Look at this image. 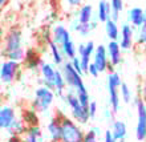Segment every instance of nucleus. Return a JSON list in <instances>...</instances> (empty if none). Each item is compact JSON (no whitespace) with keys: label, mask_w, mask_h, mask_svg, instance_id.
Here are the masks:
<instances>
[{"label":"nucleus","mask_w":146,"mask_h":142,"mask_svg":"<svg viewBox=\"0 0 146 142\" xmlns=\"http://www.w3.org/2000/svg\"><path fill=\"white\" fill-rule=\"evenodd\" d=\"M60 126H61V142H82L85 133L72 118L58 114Z\"/></svg>","instance_id":"1"},{"label":"nucleus","mask_w":146,"mask_h":142,"mask_svg":"<svg viewBox=\"0 0 146 142\" xmlns=\"http://www.w3.org/2000/svg\"><path fill=\"white\" fill-rule=\"evenodd\" d=\"M54 100V90L46 86H38L35 90V98L32 102V110L36 113H42L49 109Z\"/></svg>","instance_id":"2"},{"label":"nucleus","mask_w":146,"mask_h":142,"mask_svg":"<svg viewBox=\"0 0 146 142\" xmlns=\"http://www.w3.org/2000/svg\"><path fill=\"white\" fill-rule=\"evenodd\" d=\"M65 102L68 104V106L70 107V113H72V117L74 118V121L78 123H86L89 117V110L86 107H84L81 105L78 97H77L76 93H73L72 90L68 92L65 94Z\"/></svg>","instance_id":"3"},{"label":"nucleus","mask_w":146,"mask_h":142,"mask_svg":"<svg viewBox=\"0 0 146 142\" xmlns=\"http://www.w3.org/2000/svg\"><path fill=\"white\" fill-rule=\"evenodd\" d=\"M123 81H121V77L117 72L111 70L108 74V89H109V104H110L111 111H118L119 110V88Z\"/></svg>","instance_id":"4"},{"label":"nucleus","mask_w":146,"mask_h":142,"mask_svg":"<svg viewBox=\"0 0 146 142\" xmlns=\"http://www.w3.org/2000/svg\"><path fill=\"white\" fill-rule=\"evenodd\" d=\"M137 107V127H135V137L139 142L146 141V101L141 97L135 98Z\"/></svg>","instance_id":"5"},{"label":"nucleus","mask_w":146,"mask_h":142,"mask_svg":"<svg viewBox=\"0 0 146 142\" xmlns=\"http://www.w3.org/2000/svg\"><path fill=\"white\" fill-rule=\"evenodd\" d=\"M61 72H62L64 78H65L66 86H69L70 89H74V90L81 89V88H85L82 76H80V74L76 72V69L73 68V65H72V62L70 61H65L64 64H62Z\"/></svg>","instance_id":"6"},{"label":"nucleus","mask_w":146,"mask_h":142,"mask_svg":"<svg viewBox=\"0 0 146 142\" xmlns=\"http://www.w3.org/2000/svg\"><path fill=\"white\" fill-rule=\"evenodd\" d=\"M3 42H4L3 56L9 53V52H13V50H16V49L23 48V46H21V31L16 27L11 28V29L4 35Z\"/></svg>","instance_id":"7"},{"label":"nucleus","mask_w":146,"mask_h":142,"mask_svg":"<svg viewBox=\"0 0 146 142\" xmlns=\"http://www.w3.org/2000/svg\"><path fill=\"white\" fill-rule=\"evenodd\" d=\"M20 70V62L13 60H4L0 66V80L4 84H11Z\"/></svg>","instance_id":"8"},{"label":"nucleus","mask_w":146,"mask_h":142,"mask_svg":"<svg viewBox=\"0 0 146 142\" xmlns=\"http://www.w3.org/2000/svg\"><path fill=\"white\" fill-rule=\"evenodd\" d=\"M77 50H78V57L81 61V68L84 73H88L89 65H90V57H92V54H94V50H96L94 41L89 40L86 44H78Z\"/></svg>","instance_id":"9"},{"label":"nucleus","mask_w":146,"mask_h":142,"mask_svg":"<svg viewBox=\"0 0 146 142\" xmlns=\"http://www.w3.org/2000/svg\"><path fill=\"white\" fill-rule=\"evenodd\" d=\"M93 64L98 68V70L101 72H105L110 68V64L108 61V52H106V46L104 44H100V45L96 46V50H94V54H93Z\"/></svg>","instance_id":"10"},{"label":"nucleus","mask_w":146,"mask_h":142,"mask_svg":"<svg viewBox=\"0 0 146 142\" xmlns=\"http://www.w3.org/2000/svg\"><path fill=\"white\" fill-rule=\"evenodd\" d=\"M56 70L53 65L49 62H42L40 66V73H41V78H42V86L54 90V78H56Z\"/></svg>","instance_id":"11"},{"label":"nucleus","mask_w":146,"mask_h":142,"mask_svg":"<svg viewBox=\"0 0 146 142\" xmlns=\"http://www.w3.org/2000/svg\"><path fill=\"white\" fill-rule=\"evenodd\" d=\"M16 118L17 117H16V111L13 107L9 106V105H3L1 106V109H0V127L1 129L8 130Z\"/></svg>","instance_id":"12"},{"label":"nucleus","mask_w":146,"mask_h":142,"mask_svg":"<svg viewBox=\"0 0 146 142\" xmlns=\"http://www.w3.org/2000/svg\"><path fill=\"white\" fill-rule=\"evenodd\" d=\"M121 45L118 41H113L109 40L108 45H106V52H108V57L110 58V65L115 66L121 64L122 61V53H121Z\"/></svg>","instance_id":"13"},{"label":"nucleus","mask_w":146,"mask_h":142,"mask_svg":"<svg viewBox=\"0 0 146 142\" xmlns=\"http://www.w3.org/2000/svg\"><path fill=\"white\" fill-rule=\"evenodd\" d=\"M52 40L61 48L62 44H65V42L72 40V38H70L69 29H66L64 25H56V27L52 29Z\"/></svg>","instance_id":"14"},{"label":"nucleus","mask_w":146,"mask_h":142,"mask_svg":"<svg viewBox=\"0 0 146 142\" xmlns=\"http://www.w3.org/2000/svg\"><path fill=\"white\" fill-rule=\"evenodd\" d=\"M133 36H134V29L131 24H123L121 28V41L119 45L122 49H129L133 45Z\"/></svg>","instance_id":"15"},{"label":"nucleus","mask_w":146,"mask_h":142,"mask_svg":"<svg viewBox=\"0 0 146 142\" xmlns=\"http://www.w3.org/2000/svg\"><path fill=\"white\" fill-rule=\"evenodd\" d=\"M129 21L134 27H143L145 25V9L141 7H131L129 9Z\"/></svg>","instance_id":"16"},{"label":"nucleus","mask_w":146,"mask_h":142,"mask_svg":"<svg viewBox=\"0 0 146 142\" xmlns=\"http://www.w3.org/2000/svg\"><path fill=\"white\" fill-rule=\"evenodd\" d=\"M46 129H48L52 142H61V126H60V119H58L57 115L53 117L48 122Z\"/></svg>","instance_id":"17"},{"label":"nucleus","mask_w":146,"mask_h":142,"mask_svg":"<svg viewBox=\"0 0 146 142\" xmlns=\"http://www.w3.org/2000/svg\"><path fill=\"white\" fill-rule=\"evenodd\" d=\"M110 131L117 141L125 139V135H126V131H127L126 123L123 122V121H121V119H114V121L111 122Z\"/></svg>","instance_id":"18"},{"label":"nucleus","mask_w":146,"mask_h":142,"mask_svg":"<svg viewBox=\"0 0 146 142\" xmlns=\"http://www.w3.org/2000/svg\"><path fill=\"white\" fill-rule=\"evenodd\" d=\"M27 129H28L27 123L24 122L23 119L16 118L7 131L9 133V135H11V137H23V135L25 134Z\"/></svg>","instance_id":"19"},{"label":"nucleus","mask_w":146,"mask_h":142,"mask_svg":"<svg viewBox=\"0 0 146 142\" xmlns=\"http://www.w3.org/2000/svg\"><path fill=\"white\" fill-rule=\"evenodd\" d=\"M42 60L37 56V53H35V49H28L27 50V56H25V64L27 68L33 70H40V66L42 64Z\"/></svg>","instance_id":"20"},{"label":"nucleus","mask_w":146,"mask_h":142,"mask_svg":"<svg viewBox=\"0 0 146 142\" xmlns=\"http://www.w3.org/2000/svg\"><path fill=\"white\" fill-rule=\"evenodd\" d=\"M24 142H42V133L41 129L36 126H28L25 134L23 135Z\"/></svg>","instance_id":"21"},{"label":"nucleus","mask_w":146,"mask_h":142,"mask_svg":"<svg viewBox=\"0 0 146 142\" xmlns=\"http://www.w3.org/2000/svg\"><path fill=\"white\" fill-rule=\"evenodd\" d=\"M92 15H93V7L92 4L85 3L82 4L78 9V23L81 24H88L92 23Z\"/></svg>","instance_id":"22"},{"label":"nucleus","mask_w":146,"mask_h":142,"mask_svg":"<svg viewBox=\"0 0 146 142\" xmlns=\"http://www.w3.org/2000/svg\"><path fill=\"white\" fill-rule=\"evenodd\" d=\"M48 45H49L50 53H52L53 62L56 65H62V64H64V54H62L61 48H60L53 40H49V41H48Z\"/></svg>","instance_id":"23"},{"label":"nucleus","mask_w":146,"mask_h":142,"mask_svg":"<svg viewBox=\"0 0 146 142\" xmlns=\"http://www.w3.org/2000/svg\"><path fill=\"white\" fill-rule=\"evenodd\" d=\"M110 3L109 1H105V0H101L98 5H97V16H98V20L100 21H104L106 23V20L110 17Z\"/></svg>","instance_id":"24"},{"label":"nucleus","mask_w":146,"mask_h":142,"mask_svg":"<svg viewBox=\"0 0 146 142\" xmlns=\"http://www.w3.org/2000/svg\"><path fill=\"white\" fill-rule=\"evenodd\" d=\"M96 27H97V21H92V23H88V24H81V23H78V21H74V23L72 24V28L80 36L89 35Z\"/></svg>","instance_id":"25"},{"label":"nucleus","mask_w":146,"mask_h":142,"mask_svg":"<svg viewBox=\"0 0 146 142\" xmlns=\"http://www.w3.org/2000/svg\"><path fill=\"white\" fill-rule=\"evenodd\" d=\"M105 29H106V35H108L109 40H113V41H117V38L119 36V29L118 25H117V21H114L113 19L109 17L105 23Z\"/></svg>","instance_id":"26"},{"label":"nucleus","mask_w":146,"mask_h":142,"mask_svg":"<svg viewBox=\"0 0 146 142\" xmlns=\"http://www.w3.org/2000/svg\"><path fill=\"white\" fill-rule=\"evenodd\" d=\"M110 8V19H113L114 21H118L119 13L123 9V1L122 0H111Z\"/></svg>","instance_id":"27"},{"label":"nucleus","mask_w":146,"mask_h":142,"mask_svg":"<svg viewBox=\"0 0 146 142\" xmlns=\"http://www.w3.org/2000/svg\"><path fill=\"white\" fill-rule=\"evenodd\" d=\"M61 50H62V54H64L66 58H69V60H73V58L76 57L77 49H76V45H74L73 40L65 42V44H62V45H61Z\"/></svg>","instance_id":"28"},{"label":"nucleus","mask_w":146,"mask_h":142,"mask_svg":"<svg viewBox=\"0 0 146 142\" xmlns=\"http://www.w3.org/2000/svg\"><path fill=\"white\" fill-rule=\"evenodd\" d=\"M7 56V60H13V61H24L25 60V56H27V50H24L23 48L20 49H16L13 52H9V53L5 54Z\"/></svg>","instance_id":"29"},{"label":"nucleus","mask_w":146,"mask_h":142,"mask_svg":"<svg viewBox=\"0 0 146 142\" xmlns=\"http://www.w3.org/2000/svg\"><path fill=\"white\" fill-rule=\"evenodd\" d=\"M76 94H77V97H78V100H80L81 105L88 109L89 104H90V100H89V92H88V89H86V86H85V88H81V89H77Z\"/></svg>","instance_id":"30"},{"label":"nucleus","mask_w":146,"mask_h":142,"mask_svg":"<svg viewBox=\"0 0 146 142\" xmlns=\"http://www.w3.org/2000/svg\"><path fill=\"white\" fill-rule=\"evenodd\" d=\"M119 96H121V98L123 100V102H130L131 100V90L130 88H129V85L126 84V82H122L121 84V88H119Z\"/></svg>","instance_id":"31"},{"label":"nucleus","mask_w":146,"mask_h":142,"mask_svg":"<svg viewBox=\"0 0 146 142\" xmlns=\"http://www.w3.org/2000/svg\"><path fill=\"white\" fill-rule=\"evenodd\" d=\"M97 134H98V129L92 127L89 129L84 135V141L82 142H97Z\"/></svg>","instance_id":"32"},{"label":"nucleus","mask_w":146,"mask_h":142,"mask_svg":"<svg viewBox=\"0 0 146 142\" xmlns=\"http://www.w3.org/2000/svg\"><path fill=\"white\" fill-rule=\"evenodd\" d=\"M70 62H72L73 68L76 69V72L80 74V76H82L84 74V70H82V68H81V61H80V57L78 56H76V57L73 58V60H70Z\"/></svg>","instance_id":"33"},{"label":"nucleus","mask_w":146,"mask_h":142,"mask_svg":"<svg viewBox=\"0 0 146 142\" xmlns=\"http://www.w3.org/2000/svg\"><path fill=\"white\" fill-rule=\"evenodd\" d=\"M138 42L142 44L143 48L146 50V25L139 28V33H138Z\"/></svg>","instance_id":"34"},{"label":"nucleus","mask_w":146,"mask_h":142,"mask_svg":"<svg viewBox=\"0 0 146 142\" xmlns=\"http://www.w3.org/2000/svg\"><path fill=\"white\" fill-rule=\"evenodd\" d=\"M88 110H89V117H90V118H94V115H96V113H97V102L96 101H90Z\"/></svg>","instance_id":"35"},{"label":"nucleus","mask_w":146,"mask_h":142,"mask_svg":"<svg viewBox=\"0 0 146 142\" xmlns=\"http://www.w3.org/2000/svg\"><path fill=\"white\" fill-rule=\"evenodd\" d=\"M88 73L90 74V76H93V77H97V76H98V73H100V70H98V68H97L93 62H90L89 69H88Z\"/></svg>","instance_id":"36"},{"label":"nucleus","mask_w":146,"mask_h":142,"mask_svg":"<svg viewBox=\"0 0 146 142\" xmlns=\"http://www.w3.org/2000/svg\"><path fill=\"white\" fill-rule=\"evenodd\" d=\"M104 142H118L117 139L114 138V137H113V134H111L110 129L105 131V138H104Z\"/></svg>","instance_id":"37"},{"label":"nucleus","mask_w":146,"mask_h":142,"mask_svg":"<svg viewBox=\"0 0 146 142\" xmlns=\"http://www.w3.org/2000/svg\"><path fill=\"white\" fill-rule=\"evenodd\" d=\"M141 98L146 101V78L142 81V86H141Z\"/></svg>","instance_id":"38"},{"label":"nucleus","mask_w":146,"mask_h":142,"mask_svg":"<svg viewBox=\"0 0 146 142\" xmlns=\"http://www.w3.org/2000/svg\"><path fill=\"white\" fill-rule=\"evenodd\" d=\"M66 3H68V5H77V7H78V5H82V4H81V0H68V1H66Z\"/></svg>","instance_id":"39"},{"label":"nucleus","mask_w":146,"mask_h":142,"mask_svg":"<svg viewBox=\"0 0 146 142\" xmlns=\"http://www.w3.org/2000/svg\"><path fill=\"white\" fill-rule=\"evenodd\" d=\"M8 142H24L23 137H9Z\"/></svg>","instance_id":"40"},{"label":"nucleus","mask_w":146,"mask_h":142,"mask_svg":"<svg viewBox=\"0 0 146 142\" xmlns=\"http://www.w3.org/2000/svg\"><path fill=\"white\" fill-rule=\"evenodd\" d=\"M145 25H146V8H145Z\"/></svg>","instance_id":"41"},{"label":"nucleus","mask_w":146,"mask_h":142,"mask_svg":"<svg viewBox=\"0 0 146 142\" xmlns=\"http://www.w3.org/2000/svg\"><path fill=\"white\" fill-rule=\"evenodd\" d=\"M118 142H125V139H121V141H118Z\"/></svg>","instance_id":"42"}]
</instances>
